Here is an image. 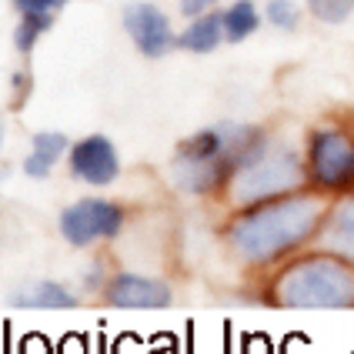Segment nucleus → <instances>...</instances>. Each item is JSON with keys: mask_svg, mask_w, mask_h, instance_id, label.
Segmentation results:
<instances>
[{"mask_svg": "<svg viewBox=\"0 0 354 354\" xmlns=\"http://www.w3.org/2000/svg\"><path fill=\"white\" fill-rule=\"evenodd\" d=\"M324 204L311 194H284L271 204H257L227 227V244L248 264H268L315 234Z\"/></svg>", "mask_w": 354, "mask_h": 354, "instance_id": "nucleus-1", "label": "nucleus"}, {"mask_svg": "<svg viewBox=\"0 0 354 354\" xmlns=\"http://www.w3.org/2000/svg\"><path fill=\"white\" fill-rule=\"evenodd\" d=\"M257 138L261 131L248 124H214L191 134L171 160L174 184L187 194H207L221 187L224 180H231L237 164L257 144Z\"/></svg>", "mask_w": 354, "mask_h": 354, "instance_id": "nucleus-2", "label": "nucleus"}, {"mask_svg": "<svg viewBox=\"0 0 354 354\" xmlns=\"http://www.w3.org/2000/svg\"><path fill=\"white\" fill-rule=\"evenodd\" d=\"M308 177V164L291 144L261 134L231 174V201L237 207H254L297 191Z\"/></svg>", "mask_w": 354, "mask_h": 354, "instance_id": "nucleus-3", "label": "nucleus"}, {"mask_svg": "<svg viewBox=\"0 0 354 354\" xmlns=\"http://www.w3.org/2000/svg\"><path fill=\"white\" fill-rule=\"evenodd\" d=\"M274 301L284 308H351L354 271L337 257H304L277 277Z\"/></svg>", "mask_w": 354, "mask_h": 354, "instance_id": "nucleus-4", "label": "nucleus"}, {"mask_svg": "<svg viewBox=\"0 0 354 354\" xmlns=\"http://www.w3.org/2000/svg\"><path fill=\"white\" fill-rule=\"evenodd\" d=\"M308 177L321 187L354 180V134L344 127H315L308 138Z\"/></svg>", "mask_w": 354, "mask_h": 354, "instance_id": "nucleus-5", "label": "nucleus"}, {"mask_svg": "<svg viewBox=\"0 0 354 354\" xmlns=\"http://www.w3.org/2000/svg\"><path fill=\"white\" fill-rule=\"evenodd\" d=\"M120 224H124V211L118 204L87 197V201H77L74 207H67L60 214V234L74 248H87L100 237H118Z\"/></svg>", "mask_w": 354, "mask_h": 354, "instance_id": "nucleus-6", "label": "nucleus"}, {"mask_svg": "<svg viewBox=\"0 0 354 354\" xmlns=\"http://www.w3.org/2000/svg\"><path fill=\"white\" fill-rule=\"evenodd\" d=\"M124 30L131 34L134 47H138L144 57H164L177 47V37L171 30V20L160 10L158 3H147V0H138V3H127L124 7Z\"/></svg>", "mask_w": 354, "mask_h": 354, "instance_id": "nucleus-7", "label": "nucleus"}, {"mask_svg": "<svg viewBox=\"0 0 354 354\" xmlns=\"http://www.w3.org/2000/svg\"><path fill=\"white\" fill-rule=\"evenodd\" d=\"M71 171L77 180L84 184H94V187H107L114 184L120 174V160H118V147L104 134H91V138L77 140L71 147Z\"/></svg>", "mask_w": 354, "mask_h": 354, "instance_id": "nucleus-8", "label": "nucleus"}, {"mask_svg": "<svg viewBox=\"0 0 354 354\" xmlns=\"http://www.w3.org/2000/svg\"><path fill=\"white\" fill-rule=\"evenodd\" d=\"M107 301L114 308H140V311H151V308H167L171 304V288L164 281L154 277H140V274H118L107 288Z\"/></svg>", "mask_w": 354, "mask_h": 354, "instance_id": "nucleus-9", "label": "nucleus"}, {"mask_svg": "<svg viewBox=\"0 0 354 354\" xmlns=\"http://www.w3.org/2000/svg\"><path fill=\"white\" fill-rule=\"evenodd\" d=\"M321 244L328 251H335L337 257L344 261H354V197L341 201L335 211L324 221V234H321Z\"/></svg>", "mask_w": 354, "mask_h": 354, "instance_id": "nucleus-10", "label": "nucleus"}, {"mask_svg": "<svg viewBox=\"0 0 354 354\" xmlns=\"http://www.w3.org/2000/svg\"><path fill=\"white\" fill-rule=\"evenodd\" d=\"M10 304L14 308H30V311H64V308H74L77 297L67 288L54 284V281H37V284H27L17 295H10Z\"/></svg>", "mask_w": 354, "mask_h": 354, "instance_id": "nucleus-11", "label": "nucleus"}, {"mask_svg": "<svg viewBox=\"0 0 354 354\" xmlns=\"http://www.w3.org/2000/svg\"><path fill=\"white\" fill-rule=\"evenodd\" d=\"M64 154H67V138H64V134H57V131L34 134L30 154H27V160H24V171H27V177L44 180V177L54 171V164H57Z\"/></svg>", "mask_w": 354, "mask_h": 354, "instance_id": "nucleus-12", "label": "nucleus"}, {"mask_svg": "<svg viewBox=\"0 0 354 354\" xmlns=\"http://www.w3.org/2000/svg\"><path fill=\"white\" fill-rule=\"evenodd\" d=\"M224 40V17L221 14H201L197 20L187 24V30L177 37V44L191 54H211Z\"/></svg>", "mask_w": 354, "mask_h": 354, "instance_id": "nucleus-13", "label": "nucleus"}, {"mask_svg": "<svg viewBox=\"0 0 354 354\" xmlns=\"http://www.w3.org/2000/svg\"><path fill=\"white\" fill-rule=\"evenodd\" d=\"M221 17H224V40H231V44L248 40L261 27V14L251 0H234Z\"/></svg>", "mask_w": 354, "mask_h": 354, "instance_id": "nucleus-14", "label": "nucleus"}, {"mask_svg": "<svg viewBox=\"0 0 354 354\" xmlns=\"http://www.w3.org/2000/svg\"><path fill=\"white\" fill-rule=\"evenodd\" d=\"M54 27V17L50 14H20L17 20V30H14V44H17V50H34V44H37L47 30Z\"/></svg>", "mask_w": 354, "mask_h": 354, "instance_id": "nucleus-15", "label": "nucleus"}, {"mask_svg": "<svg viewBox=\"0 0 354 354\" xmlns=\"http://www.w3.org/2000/svg\"><path fill=\"white\" fill-rule=\"evenodd\" d=\"M311 17L321 24H344L354 14V0H304Z\"/></svg>", "mask_w": 354, "mask_h": 354, "instance_id": "nucleus-16", "label": "nucleus"}, {"mask_svg": "<svg viewBox=\"0 0 354 354\" xmlns=\"http://www.w3.org/2000/svg\"><path fill=\"white\" fill-rule=\"evenodd\" d=\"M264 20H268L271 27H277V30H297L301 7H297V0H268Z\"/></svg>", "mask_w": 354, "mask_h": 354, "instance_id": "nucleus-17", "label": "nucleus"}, {"mask_svg": "<svg viewBox=\"0 0 354 354\" xmlns=\"http://www.w3.org/2000/svg\"><path fill=\"white\" fill-rule=\"evenodd\" d=\"M67 0H14V7H17L20 14H57L60 7H64Z\"/></svg>", "mask_w": 354, "mask_h": 354, "instance_id": "nucleus-18", "label": "nucleus"}, {"mask_svg": "<svg viewBox=\"0 0 354 354\" xmlns=\"http://www.w3.org/2000/svg\"><path fill=\"white\" fill-rule=\"evenodd\" d=\"M217 7V0H180V14L184 17H201V14H211Z\"/></svg>", "mask_w": 354, "mask_h": 354, "instance_id": "nucleus-19", "label": "nucleus"}, {"mask_svg": "<svg viewBox=\"0 0 354 354\" xmlns=\"http://www.w3.org/2000/svg\"><path fill=\"white\" fill-rule=\"evenodd\" d=\"M0 147H3V124H0Z\"/></svg>", "mask_w": 354, "mask_h": 354, "instance_id": "nucleus-20", "label": "nucleus"}]
</instances>
